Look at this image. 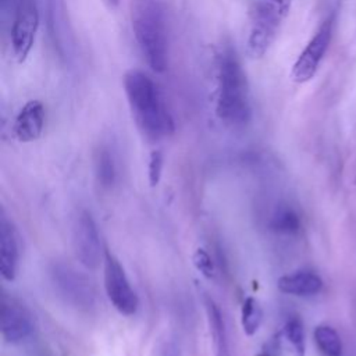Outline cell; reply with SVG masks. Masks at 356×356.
Here are the masks:
<instances>
[{
    "label": "cell",
    "mask_w": 356,
    "mask_h": 356,
    "mask_svg": "<svg viewBox=\"0 0 356 356\" xmlns=\"http://www.w3.org/2000/svg\"><path fill=\"white\" fill-rule=\"evenodd\" d=\"M280 292L293 296H313L323 289V280L310 270H299L285 274L277 280Z\"/></svg>",
    "instance_id": "cell-13"
},
{
    "label": "cell",
    "mask_w": 356,
    "mask_h": 356,
    "mask_svg": "<svg viewBox=\"0 0 356 356\" xmlns=\"http://www.w3.org/2000/svg\"><path fill=\"white\" fill-rule=\"evenodd\" d=\"M19 263L18 236L13 222L4 210H0V274L3 280L11 282L15 280Z\"/></svg>",
    "instance_id": "cell-11"
},
{
    "label": "cell",
    "mask_w": 356,
    "mask_h": 356,
    "mask_svg": "<svg viewBox=\"0 0 356 356\" xmlns=\"http://www.w3.org/2000/svg\"><path fill=\"white\" fill-rule=\"evenodd\" d=\"M293 0H256L250 11L246 53L250 58H261L275 42Z\"/></svg>",
    "instance_id": "cell-4"
},
{
    "label": "cell",
    "mask_w": 356,
    "mask_h": 356,
    "mask_svg": "<svg viewBox=\"0 0 356 356\" xmlns=\"http://www.w3.org/2000/svg\"><path fill=\"white\" fill-rule=\"evenodd\" d=\"M103 271L104 291L113 307L124 316L135 314L139 307L138 295L131 286L122 264L108 249L104 250Z\"/></svg>",
    "instance_id": "cell-8"
},
{
    "label": "cell",
    "mask_w": 356,
    "mask_h": 356,
    "mask_svg": "<svg viewBox=\"0 0 356 356\" xmlns=\"http://www.w3.org/2000/svg\"><path fill=\"white\" fill-rule=\"evenodd\" d=\"M335 15H327L300 51L291 68V78L296 83H306L316 75L332 39Z\"/></svg>",
    "instance_id": "cell-7"
},
{
    "label": "cell",
    "mask_w": 356,
    "mask_h": 356,
    "mask_svg": "<svg viewBox=\"0 0 356 356\" xmlns=\"http://www.w3.org/2000/svg\"><path fill=\"white\" fill-rule=\"evenodd\" d=\"M124 92L136 125L147 138L161 139L174 134L172 114L160 88L146 72L128 71L124 75Z\"/></svg>",
    "instance_id": "cell-2"
},
{
    "label": "cell",
    "mask_w": 356,
    "mask_h": 356,
    "mask_svg": "<svg viewBox=\"0 0 356 356\" xmlns=\"http://www.w3.org/2000/svg\"><path fill=\"white\" fill-rule=\"evenodd\" d=\"M257 356H274L270 350H263V352H260Z\"/></svg>",
    "instance_id": "cell-23"
},
{
    "label": "cell",
    "mask_w": 356,
    "mask_h": 356,
    "mask_svg": "<svg viewBox=\"0 0 356 356\" xmlns=\"http://www.w3.org/2000/svg\"><path fill=\"white\" fill-rule=\"evenodd\" d=\"M216 115L227 127L242 128L252 120V97L246 72L231 44L217 56Z\"/></svg>",
    "instance_id": "cell-1"
},
{
    "label": "cell",
    "mask_w": 356,
    "mask_h": 356,
    "mask_svg": "<svg viewBox=\"0 0 356 356\" xmlns=\"http://www.w3.org/2000/svg\"><path fill=\"white\" fill-rule=\"evenodd\" d=\"M72 246L78 261L88 270H97L104 260L96 222L88 210H82L72 228Z\"/></svg>",
    "instance_id": "cell-9"
},
{
    "label": "cell",
    "mask_w": 356,
    "mask_h": 356,
    "mask_svg": "<svg viewBox=\"0 0 356 356\" xmlns=\"http://www.w3.org/2000/svg\"><path fill=\"white\" fill-rule=\"evenodd\" d=\"M204 309H206V317H207V324H209V330H210V337L213 341L214 356H231L225 321H224V317H222V313H221L218 305L210 296H206L204 298Z\"/></svg>",
    "instance_id": "cell-14"
},
{
    "label": "cell",
    "mask_w": 356,
    "mask_h": 356,
    "mask_svg": "<svg viewBox=\"0 0 356 356\" xmlns=\"http://www.w3.org/2000/svg\"><path fill=\"white\" fill-rule=\"evenodd\" d=\"M285 339L289 342L293 356H306V335L302 321L298 317H291L282 330Z\"/></svg>",
    "instance_id": "cell-18"
},
{
    "label": "cell",
    "mask_w": 356,
    "mask_h": 356,
    "mask_svg": "<svg viewBox=\"0 0 356 356\" xmlns=\"http://www.w3.org/2000/svg\"><path fill=\"white\" fill-rule=\"evenodd\" d=\"M270 228L282 235H295L300 229V218L289 206H280L270 218Z\"/></svg>",
    "instance_id": "cell-15"
},
{
    "label": "cell",
    "mask_w": 356,
    "mask_h": 356,
    "mask_svg": "<svg viewBox=\"0 0 356 356\" xmlns=\"http://www.w3.org/2000/svg\"><path fill=\"white\" fill-rule=\"evenodd\" d=\"M49 273L56 292L65 303L86 312L96 306L97 292L85 274L65 263H53Z\"/></svg>",
    "instance_id": "cell-5"
},
{
    "label": "cell",
    "mask_w": 356,
    "mask_h": 356,
    "mask_svg": "<svg viewBox=\"0 0 356 356\" xmlns=\"http://www.w3.org/2000/svg\"><path fill=\"white\" fill-rule=\"evenodd\" d=\"M39 29V8L36 0H15L10 19V44L14 58L24 63L35 43Z\"/></svg>",
    "instance_id": "cell-6"
},
{
    "label": "cell",
    "mask_w": 356,
    "mask_h": 356,
    "mask_svg": "<svg viewBox=\"0 0 356 356\" xmlns=\"http://www.w3.org/2000/svg\"><path fill=\"white\" fill-rule=\"evenodd\" d=\"M313 338L317 348L325 356H341L342 341L339 334L330 325H317L313 331Z\"/></svg>",
    "instance_id": "cell-16"
},
{
    "label": "cell",
    "mask_w": 356,
    "mask_h": 356,
    "mask_svg": "<svg viewBox=\"0 0 356 356\" xmlns=\"http://www.w3.org/2000/svg\"><path fill=\"white\" fill-rule=\"evenodd\" d=\"M44 106L40 100H28L18 111L14 120L13 132L17 140L29 143L42 136L44 128Z\"/></svg>",
    "instance_id": "cell-12"
},
{
    "label": "cell",
    "mask_w": 356,
    "mask_h": 356,
    "mask_svg": "<svg viewBox=\"0 0 356 356\" xmlns=\"http://www.w3.org/2000/svg\"><path fill=\"white\" fill-rule=\"evenodd\" d=\"M192 261L193 266L196 267V270L206 278L211 280L216 277V267H214V261L211 259V256L209 254V252L203 248H197L193 252L192 256Z\"/></svg>",
    "instance_id": "cell-20"
},
{
    "label": "cell",
    "mask_w": 356,
    "mask_h": 356,
    "mask_svg": "<svg viewBox=\"0 0 356 356\" xmlns=\"http://www.w3.org/2000/svg\"><path fill=\"white\" fill-rule=\"evenodd\" d=\"M165 356H175V355H172L171 352H168V353H165Z\"/></svg>",
    "instance_id": "cell-24"
},
{
    "label": "cell",
    "mask_w": 356,
    "mask_h": 356,
    "mask_svg": "<svg viewBox=\"0 0 356 356\" xmlns=\"http://www.w3.org/2000/svg\"><path fill=\"white\" fill-rule=\"evenodd\" d=\"M35 330L31 312L17 299L7 295L1 296L0 331L7 343L17 345L28 339Z\"/></svg>",
    "instance_id": "cell-10"
},
{
    "label": "cell",
    "mask_w": 356,
    "mask_h": 356,
    "mask_svg": "<svg viewBox=\"0 0 356 356\" xmlns=\"http://www.w3.org/2000/svg\"><path fill=\"white\" fill-rule=\"evenodd\" d=\"M263 320V312L261 307L259 305V302L252 298L248 296L241 307V324H242V330L248 337L254 335L261 324Z\"/></svg>",
    "instance_id": "cell-17"
},
{
    "label": "cell",
    "mask_w": 356,
    "mask_h": 356,
    "mask_svg": "<svg viewBox=\"0 0 356 356\" xmlns=\"http://www.w3.org/2000/svg\"><path fill=\"white\" fill-rule=\"evenodd\" d=\"M110 8H115L117 6H118V3H120V0H103Z\"/></svg>",
    "instance_id": "cell-22"
},
{
    "label": "cell",
    "mask_w": 356,
    "mask_h": 356,
    "mask_svg": "<svg viewBox=\"0 0 356 356\" xmlns=\"http://www.w3.org/2000/svg\"><path fill=\"white\" fill-rule=\"evenodd\" d=\"M131 26L138 49L149 68L157 74L168 65V36L160 0H131Z\"/></svg>",
    "instance_id": "cell-3"
},
{
    "label": "cell",
    "mask_w": 356,
    "mask_h": 356,
    "mask_svg": "<svg viewBox=\"0 0 356 356\" xmlns=\"http://www.w3.org/2000/svg\"><path fill=\"white\" fill-rule=\"evenodd\" d=\"M163 165H164V156L160 150H153L149 156V164H147V177L150 186L159 185L163 174Z\"/></svg>",
    "instance_id": "cell-21"
},
{
    "label": "cell",
    "mask_w": 356,
    "mask_h": 356,
    "mask_svg": "<svg viewBox=\"0 0 356 356\" xmlns=\"http://www.w3.org/2000/svg\"><path fill=\"white\" fill-rule=\"evenodd\" d=\"M96 178L103 188H111L115 182V164L111 153L107 149L99 150L96 156Z\"/></svg>",
    "instance_id": "cell-19"
}]
</instances>
